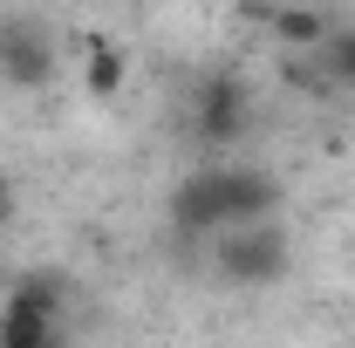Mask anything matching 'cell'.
<instances>
[{
  "instance_id": "1",
  "label": "cell",
  "mask_w": 355,
  "mask_h": 348,
  "mask_svg": "<svg viewBox=\"0 0 355 348\" xmlns=\"http://www.w3.org/2000/svg\"><path fill=\"white\" fill-rule=\"evenodd\" d=\"M273 205H280V184L253 164H205L171 198L184 232H225V225H246V218H273Z\"/></svg>"
},
{
  "instance_id": "2",
  "label": "cell",
  "mask_w": 355,
  "mask_h": 348,
  "mask_svg": "<svg viewBox=\"0 0 355 348\" xmlns=\"http://www.w3.org/2000/svg\"><path fill=\"white\" fill-rule=\"evenodd\" d=\"M212 273L232 287H266L287 273V239L273 218H246V225H225L212 232Z\"/></svg>"
},
{
  "instance_id": "3",
  "label": "cell",
  "mask_w": 355,
  "mask_h": 348,
  "mask_svg": "<svg viewBox=\"0 0 355 348\" xmlns=\"http://www.w3.org/2000/svg\"><path fill=\"white\" fill-rule=\"evenodd\" d=\"M191 116H198V143L225 150L232 137L246 130V89L232 82V76H212V82L191 96Z\"/></svg>"
},
{
  "instance_id": "4",
  "label": "cell",
  "mask_w": 355,
  "mask_h": 348,
  "mask_svg": "<svg viewBox=\"0 0 355 348\" xmlns=\"http://www.w3.org/2000/svg\"><path fill=\"white\" fill-rule=\"evenodd\" d=\"M314 69L328 89H355V28H328L314 48Z\"/></svg>"
},
{
  "instance_id": "5",
  "label": "cell",
  "mask_w": 355,
  "mask_h": 348,
  "mask_svg": "<svg viewBox=\"0 0 355 348\" xmlns=\"http://www.w3.org/2000/svg\"><path fill=\"white\" fill-rule=\"evenodd\" d=\"M328 35V14H314V7H280L273 14V42H287L294 55H314Z\"/></svg>"
},
{
  "instance_id": "6",
  "label": "cell",
  "mask_w": 355,
  "mask_h": 348,
  "mask_svg": "<svg viewBox=\"0 0 355 348\" xmlns=\"http://www.w3.org/2000/svg\"><path fill=\"white\" fill-rule=\"evenodd\" d=\"M123 69H130V62H123L116 42H89V96H103V103L123 96Z\"/></svg>"
},
{
  "instance_id": "7",
  "label": "cell",
  "mask_w": 355,
  "mask_h": 348,
  "mask_svg": "<svg viewBox=\"0 0 355 348\" xmlns=\"http://www.w3.org/2000/svg\"><path fill=\"white\" fill-rule=\"evenodd\" d=\"M0 225H14V184L0 177Z\"/></svg>"
},
{
  "instance_id": "8",
  "label": "cell",
  "mask_w": 355,
  "mask_h": 348,
  "mask_svg": "<svg viewBox=\"0 0 355 348\" xmlns=\"http://www.w3.org/2000/svg\"><path fill=\"white\" fill-rule=\"evenodd\" d=\"M0 328H7V294H0Z\"/></svg>"
}]
</instances>
